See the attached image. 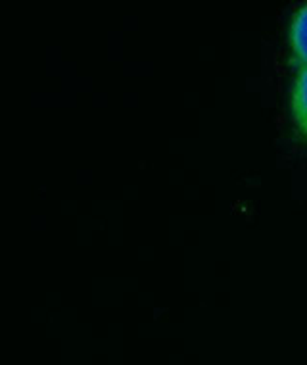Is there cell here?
Listing matches in <instances>:
<instances>
[{
    "mask_svg": "<svg viewBox=\"0 0 307 365\" xmlns=\"http://www.w3.org/2000/svg\"><path fill=\"white\" fill-rule=\"evenodd\" d=\"M288 44L292 62L298 68H307V4L298 8L290 21Z\"/></svg>",
    "mask_w": 307,
    "mask_h": 365,
    "instance_id": "obj_1",
    "label": "cell"
},
{
    "mask_svg": "<svg viewBox=\"0 0 307 365\" xmlns=\"http://www.w3.org/2000/svg\"><path fill=\"white\" fill-rule=\"evenodd\" d=\"M290 112L296 131L307 139V68H298L290 96Z\"/></svg>",
    "mask_w": 307,
    "mask_h": 365,
    "instance_id": "obj_2",
    "label": "cell"
}]
</instances>
